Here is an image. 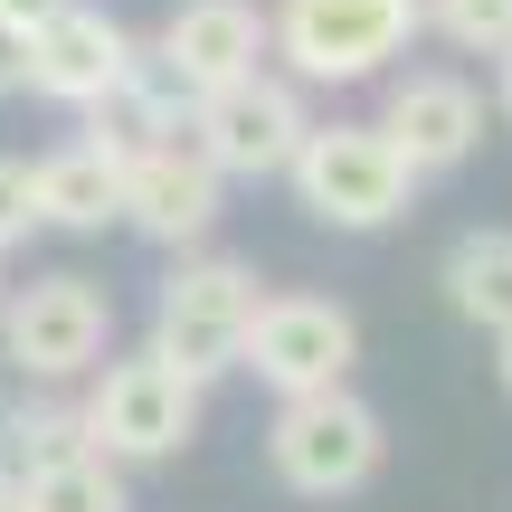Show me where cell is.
<instances>
[{
  "label": "cell",
  "instance_id": "obj_25",
  "mask_svg": "<svg viewBox=\"0 0 512 512\" xmlns=\"http://www.w3.org/2000/svg\"><path fill=\"white\" fill-rule=\"evenodd\" d=\"M0 304H10V294H0Z\"/></svg>",
  "mask_w": 512,
  "mask_h": 512
},
{
  "label": "cell",
  "instance_id": "obj_10",
  "mask_svg": "<svg viewBox=\"0 0 512 512\" xmlns=\"http://www.w3.org/2000/svg\"><path fill=\"white\" fill-rule=\"evenodd\" d=\"M124 76H133L124 19L86 10V0H67L57 19H38V29H29V95H48V105H76V114H86L95 95H114Z\"/></svg>",
  "mask_w": 512,
  "mask_h": 512
},
{
  "label": "cell",
  "instance_id": "obj_15",
  "mask_svg": "<svg viewBox=\"0 0 512 512\" xmlns=\"http://www.w3.org/2000/svg\"><path fill=\"white\" fill-rule=\"evenodd\" d=\"M437 285L475 332H512V228H465V238L446 247Z\"/></svg>",
  "mask_w": 512,
  "mask_h": 512
},
{
  "label": "cell",
  "instance_id": "obj_18",
  "mask_svg": "<svg viewBox=\"0 0 512 512\" xmlns=\"http://www.w3.org/2000/svg\"><path fill=\"white\" fill-rule=\"evenodd\" d=\"M427 29L456 38L465 57H503L512 48V0H427Z\"/></svg>",
  "mask_w": 512,
  "mask_h": 512
},
{
  "label": "cell",
  "instance_id": "obj_19",
  "mask_svg": "<svg viewBox=\"0 0 512 512\" xmlns=\"http://www.w3.org/2000/svg\"><path fill=\"white\" fill-rule=\"evenodd\" d=\"M29 228H48V219H38V162L0 152V256L29 247Z\"/></svg>",
  "mask_w": 512,
  "mask_h": 512
},
{
  "label": "cell",
  "instance_id": "obj_20",
  "mask_svg": "<svg viewBox=\"0 0 512 512\" xmlns=\"http://www.w3.org/2000/svg\"><path fill=\"white\" fill-rule=\"evenodd\" d=\"M29 86V29H0V95Z\"/></svg>",
  "mask_w": 512,
  "mask_h": 512
},
{
  "label": "cell",
  "instance_id": "obj_21",
  "mask_svg": "<svg viewBox=\"0 0 512 512\" xmlns=\"http://www.w3.org/2000/svg\"><path fill=\"white\" fill-rule=\"evenodd\" d=\"M67 0H0V29H38V19H57Z\"/></svg>",
  "mask_w": 512,
  "mask_h": 512
},
{
  "label": "cell",
  "instance_id": "obj_5",
  "mask_svg": "<svg viewBox=\"0 0 512 512\" xmlns=\"http://www.w3.org/2000/svg\"><path fill=\"white\" fill-rule=\"evenodd\" d=\"M256 304H266L256 266H238V256H190V266H171L162 294H152V351H171L190 380H219V370L247 361Z\"/></svg>",
  "mask_w": 512,
  "mask_h": 512
},
{
  "label": "cell",
  "instance_id": "obj_11",
  "mask_svg": "<svg viewBox=\"0 0 512 512\" xmlns=\"http://www.w3.org/2000/svg\"><path fill=\"white\" fill-rule=\"evenodd\" d=\"M275 48V19L256 10V0H181V10L162 19V67L181 76L190 95H219L238 86V76H256V57Z\"/></svg>",
  "mask_w": 512,
  "mask_h": 512
},
{
  "label": "cell",
  "instance_id": "obj_24",
  "mask_svg": "<svg viewBox=\"0 0 512 512\" xmlns=\"http://www.w3.org/2000/svg\"><path fill=\"white\" fill-rule=\"evenodd\" d=\"M503 114H512V48H503Z\"/></svg>",
  "mask_w": 512,
  "mask_h": 512
},
{
  "label": "cell",
  "instance_id": "obj_2",
  "mask_svg": "<svg viewBox=\"0 0 512 512\" xmlns=\"http://www.w3.org/2000/svg\"><path fill=\"white\" fill-rule=\"evenodd\" d=\"M200 389L171 351H133V361H105L86 389V446L114 465H171L190 437H200Z\"/></svg>",
  "mask_w": 512,
  "mask_h": 512
},
{
  "label": "cell",
  "instance_id": "obj_23",
  "mask_svg": "<svg viewBox=\"0 0 512 512\" xmlns=\"http://www.w3.org/2000/svg\"><path fill=\"white\" fill-rule=\"evenodd\" d=\"M0 512H29V494H19V475L0 465Z\"/></svg>",
  "mask_w": 512,
  "mask_h": 512
},
{
  "label": "cell",
  "instance_id": "obj_8",
  "mask_svg": "<svg viewBox=\"0 0 512 512\" xmlns=\"http://www.w3.org/2000/svg\"><path fill=\"white\" fill-rule=\"evenodd\" d=\"M304 133H313L304 95H294L285 76H266V67L190 105V143H200L209 162L228 171V181H275V171H294Z\"/></svg>",
  "mask_w": 512,
  "mask_h": 512
},
{
  "label": "cell",
  "instance_id": "obj_6",
  "mask_svg": "<svg viewBox=\"0 0 512 512\" xmlns=\"http://www.w3.org/2000/svg\"><path fill=\"white\" fill-rule=\"evenodd\" d=\"M105 342H114V294L95 275H29V285L0 304V351H10L19 380H86L105 370Z\"/></svg>",
  "mask_w": 512,
  "mask_h": 512
},
{
  "label": "cell",
  "instance_id": "obj_12",
  "mask_svg": "<svg viewBox=\"0 0 512 512\" xmlns=\"http://www.w3.org/2000/svg\"><path fill=\"white\" fill-rule=\"evenodd\" d=\"M380 133L408 152V171H456L465 152L484 143V95L465 86V76H446V67H418V76H399L389 86V105H380Z\"/></svg>",
  "mask_w": 512,
  "mask_h": 512
},
{
  "label": "cell",
  "instance_id": "obj_22",
  "mask_svg": "<svg viewBox=\"0 0 512 512\" xmlns=\"http://www.w3.org/2000/svg\"><path fill=\"white\" fill-rule=\"evenodd\" d=\"M494 380H503V399H512V332H494Z\"/></svg>",
  "mask_w": 512,
  "mask_h": 512
},
{
  "label": "cell",
  "instance_id": "obj_4",
  "mask_svg": "<svg viewBox=\"0 0 512 512\" xmlns=\"http://www.w3.org/2000/svg\"><path fill=\"white\" fill-rule=\"evenodd\" d=\"M266 19H275V57L304 86H370L427 29V0H275Z\"/></svg>",
  "mask_w": 512,
  "mask_h": 512
},
{
  "label": "cell",
  "instance_id": "obj_13",
  "mask_svg": "<svg viewBox=\"0 0 512 512\" xmlns=\"http://www.w3.org/2000/svg\"><path fill=\"white\" fill-rule=\"evenodd\" d=\"M190 105H200V95H190L181 76L162 67V57H133V76H124V86L86 105V143H105L114 162H133V152L171 143V133L190 124Z\"/></svg>",
  "mask_w": 512,
  "mask_h": 512
},
{
  "label": "cell",
  "instance_id": "obj_17",
  "mask_svg": "<svg viewBox=\"0 0 512 512\" xmlns=\"http://www.w3.org/2000/svg\"><path fill=\"white\" fill-rule=\"evenodd\" d=\"M76 446H86V408H67V399H38V408H10V418H0V465H10V475L57 465V456H76Z\"/></svg>",
  "mask_w": 512,
  "mask_h": 512
},
{
  "label": "cell",
  "instance_id": "obj_9",
  "mask_svg": "<svg viewBox=\"0 0 512 512\" xmlns=\"http://www.w3.org/2000/svg\"><path fill=\"white\" fill-rule=\"evenodd\" d=\"M219 200H228V171L190 133H171V143L124 162V228L152 238V247H200L219 228Z\"/></svg>",
  "mask_w": 512,
  "mask_h": 512
},
{
  "label": "cell",
  "instance_id": "obj_7",
  "mask_svg": "<svg viewBox=\"0 0 512 512\" xmlns=\"http://www.w3.org/2000/svg\"><path fill=\"white\" fill-rule=\"evenodd\" d=\"M351 361H361L351 304H332V294H266L256 323H247V361L238 370H256L275 399H313V389H342Z\"/></svg>",
  "mask_w": 512,
  "mask_h": 512
},
{
  "label": "cell",
  "instance_id": "obj_14",
  "mask_svg": "<svg viewBox=\"0 0 512 512\" xmlns=\"http://www.w3.org/2000/svg\"><path fill=\"white\" fill-rule=\"evenodd\" d=\"M38 219L67 228V238H105L124 228V162L105 143H67L38 162Z\"/></svg>",
  "mask_w": 512,
  "mask_h": 512
},
{
  "label": "cell",
  "instance_id": "obj_3",
  "mask_svg": "<svg viewBox=\"0 0 512 512\" xmlns=\"http://www.w3.org/2000/svg\"><path fill=\"white\" fill-rule=\"evenodd\" d=\"M285 181H294V200H304V219L370 238V228L408 219V190H418V171H408V152L389 143L380 124H313Z\"/></svg>",
  "mask_w": 512,
  "mask_h": 512
},
{
  "label": "cell",
  "instance_id": "obj_1",
  "mask_svg": "<svg viewBox=\"0 0 512 512\" xmlns=\"http://www.w3.org/2000/svg\"><path fill=\"white\" fill-rule=\"evenodd\" d=\"M380 456H389V427H380L370 399H351V380L313 389V399H275V418H266V465H275V484L304 494V503L361 494V484L380 475Z\"/></svg>",
  "mask_w": 512,
  "mask_h": 512
},
{
  "label": "cell",
  "instance_id": "obj_16",
  "mask_svg": "<svg viewBox=\"0 0 512 512\" xmlns=\"http://www.w3.org/2000/svg\"><path fill=\"white\" fill-rule=\"evenodd\" d=\"M19 494H29V512H133L124 465L95 456V446H76V456H57V465H29Z\"/></svg>",
  "mask_w": 512,
  "mask_h": 512
}]
</instances>
